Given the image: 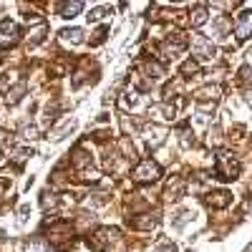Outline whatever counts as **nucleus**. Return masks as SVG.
<instances>
[{
    "label": "nucleus",
    "instance_id": "nucleus-1",
    "mask_svg": "<svg viewBox=\"0 0 252 252\" xmlns=\"http://www.w3.org/2000/svg\"><path fill=\"white\" fill-rule=\"evenodd\" d=\"M237 172H240V164L229 157L227 152H220V157H217V174H220V179L232 182L237 177Z\"/></svg>",
    "mask_w": 252,
    "mask_h": 252
},
{
    "label": "nucleus",
    "instance_id": "nucleus-2",
    "mask_svg": "<svg viewBox=\"0 0 252 252\" xmlns=\"http://www.w3.org/2000/svg\"><path fill=\"white\" fill-rule=\"evenodd\" d=\"M20 31L13 20H0V48H10L18 43Z\"/></svg>",
    "mask_w": 252,
    "mask_h": 252
},
{
    "label": "nucleus",
    "instance_id": "nucleus-3",
    "mask_svg": "<svg viewBox=\"0 0 252 252\" xmlns=\"http://www.w3.org/2000/svg\"><path fill=\"white\" fill-rule=\"evenodd\" d=\"M136 182H157L161 177V169H159V164H154L152 159H146L136 166V172H134Z\"/></svg>",
    "mask_w": 252,
    "mask_h": 252
},
{
    "label": "nucleus",
    "instance_id": "nucleus-4",
    "mask_svg": "<svg viewBox=\"0 0 252 252\" xmlns=\"http://www.w3.org/2000/svg\"><path fill=\"white\" fill-rule=\"evenodd\" d=\"M116 237V229H111V227H103V229H98V232L89 240V245L94 247V250H103V247H106L111 240Z\"/></svg>",
    "mask_w": 252,
    "mask_h": 252
},
{
    "label": "nucleus",
    "instance_id": "nucleus-5",
    "mask_svg": "<svg viewBox=\"0 0 252 252\" xmlns=\"http://www.w3.org/2000/svg\"><path fill=\"white\" fill-rule=\"evenodd\" d=\"M235 35H237L240 40H245V38L252 35V13H242V15L237 18V23H235Z\"/></svg>",
    "mask_w": 252,
    "mask_h": 252
},
{
    "label": "nucleus",
    "instance_id": "nucleus-6",
    "mask_svg": "<svg viewBox=\"0 0 252 252\" xmlns=\"http://www.w3.org/2000/svg\"><path fill=\"white\" fill-rule=\"evenodd\" d=\"M61 40H63V43L76 46V43L83 40V31L81 28H66V31H61Z\"/></svg>",
    "mask_w": 252,
    "mask_h": 252
},
{
    "label": "nucleus",
    "instance_id": "nucleus-7",
    "mask_svg": "<svg viewBox=\"0 0 252 252\" xmlns=\"http://www.w3.org/2000/svg\"><path fill=\"white\" fill-rule=\"evenodd\" d=\"M194 48H197L199 58H212V53H215L212 43H209L207 38H202V35H197V38H194Z\"/></svg>",
    "mask_w": 252,
    "mask_h": 252
},
{
    "label": "nucleus",
    "instance_id": "nucleus-8",
    "mask_svg": "<svg viewBox=\"0 0 252 252\" xmlns=\"http://www.w3.org/2000/svg\"><path fill=\"white\" fill-rule=\"evenodd\" d=\"M81 8H83V3H63L61 5V18H73Z\"/></svg>",
    "mask_w": 252,
    "mask_h": 252
},
{
    "label": "nucleus",
    "instance_id": "nucleus-9",
    "mask_svg": "<svg viewBox=\"0 0 252 252\" xmlns=\"http://www.w3.org/2000/svg\"><path fill=\"white\" fill-rule=\"evenodd\" d=\"M209 204H215V207H227V204H229V194H227V192H215V194H209Z\"/></svg>",
    "mask_w": 252,
    "mask_h": 252
},
{
    "label": "nucleus",
    "instance_id": "nucleus-10",
    "mask_svg": "<svg viewBox=\"0 0 252 252\" xmlns=\"http://www.w3.org/2000/svg\"><path fill=\"white\" fill-rule=\"evenodd\" d=\"M204 20H207V8H197L192 15V26H202Z\"/></svg>",
    "mask_w": 252,
    "mask_h": 252
},
{
    "label": "nucleus",
    "instance_id": "nucleus-11",
    "mask_svg": "<svg viewBox=\"0 0 252 252\" xmlns=\"http://www.w3.org/2000/svg\"><path fill=\"white\" fill-rule=\"evenodd\" d=\"M111 8H96V10H91V15H89V20H101L103 15H106Z\"/></svg>",
    "mask_w": 252,
    "mask_h": 252
},
{
    "label": "nucleus",
    "instance_id": "nucleus-12",
    "mask_svg": "<svg viewBox=\"0 0 252 252\" xmlns=\"http://www.w3.org/2000/svg\"><path fill=\"white\" fill-rule=\"evenodd\" d=\"M31 252H51V247H46L43 242H33L31 245Z\"/></svg>",
    "mask_w": 252,
    "mask_h": 252
},
{
    "label": "nucleus",
    "instance_id": "nucleus-13",
    "mask_svg": "<svg viewBox=\"0 0 252 252\" xmlns=\"http://www.w3.org/2000/svg\"><path fill=\"white\" fill-rule=\"evenodd\" d=\"M184 73H194L197 71V63H192V61H189V63H184V68H182Z\"/></svg>",
    "mask_w": 252,
    "mask_h": 252
},
{
    "label": "nucleus",
    "instance_id": "nucleus-14",
    "mask_svg": "<svg viewBox=\"0 0 252 252\" xmlns=\"http://www.w3.org/2000/svg\"><path fill=\"white\" fill-rule=\"evenodd\" d=\"M157 252H177V247H174V245H164V247H159Z\"/></svg>",
    "mask_w": 252,
    "mask_h": 252
},
{
    "label": "nucleus",
    "instance_id": "nucleus-15",
    "mask_svg": "<svg viewBox=\"0 0 252 252\" xmlns=\"http://www.w3.org/2000/svg\"><path fill=\"white\" fill-rule=\"evenodd\" d=\"M245 252H252V245H250V247H247V250H245Z\"/></svg>",
    "mask_w": 252,
    "mask_h": 252
},
{
    "label": "nucleus",
    "instance_id": "nucleus-16",
    "mask_svg": "<svg viewBox=\"0 0 252 252\" xmlns=\"http://www.w3.org/2000/svg\"><path fill=\"white\" fill-rule=\"evenodd\" d=\"M0 91H3V81H0Z\"/></svg>",
    "mask_w": 252,
    "mask_h": 252
}]
</instances>
